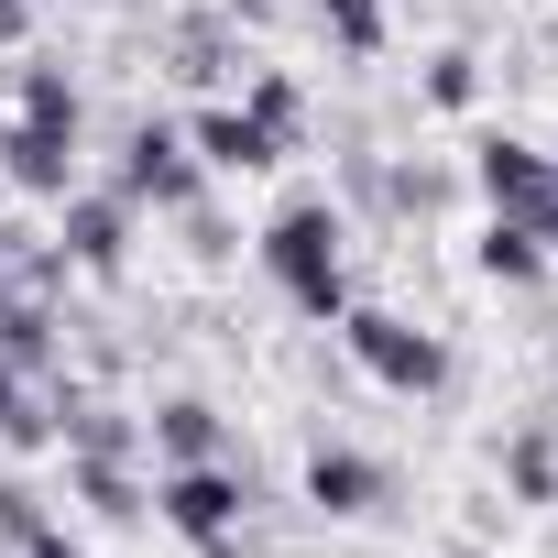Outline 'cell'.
<instances>
[{"instance_id": "5b68a950", "label": "cell", "mask_w": 558, "mask_h": 558, "mask_svg": "<svg viewBox=\"0 0 558 558\" xmlns=\"http://www.w3.org/2000/svg\"><path fill=\"white\" fill-rule=\"evenodd\" d=\"M0 165L34 197H77V121H12L0 132Z\"/></svg>"}, {"instance_id": "9a60e30c", "label": "cell", "mask_w": 558, "mask_h": 558, "mask_svg": "<svg viewBox=\"0 0 558 558\" xmlns=\"http://www.w3.org/2000/svg\"><path fill=\"white\" fill-rule=\"evenodd\" d=\"M427 99H449V110H460V99H471V56H438V66H427Z\"/></svg>"}, {"instance_id": "52a82bcc", "label": "cell", "mask_w": 558, "mask_h": 558, "mask_svg": "<svg viewBox=\"0 0 558 558\" xmlns=\"http://www.w3.org/2000/svg\"><path fill=\"white\" fill-rule=\"evenodd\" d=\"M482 197H493L504 219H547V208H558V165L525 154V143H482Z\"/></svg>"}, {"instance_id": "7c38bea8", "label": "cell", "mask_w": 558, "mask_h": 558, "mask_svg": "<svg viewBox=\"0 0 558 558\" xmlns=\"http://www.w3.org/2000/svg\"><path fill=\"white\" fill-rule=\"evenodd\" d=\"M536 263H547V252H536V219H493V230H482V274H493V286H525Z\"/></svg>"}, {"instance_id": "ac0fdd59", "label": "cell", "mask_w": 558, "mask_h": 558, "mask_svg": "<svg viewBox=\"0 0 558 558\" xmlns=\"http://www.w3.org/2000/svg\"><path fill=\"white\" fill-rule=\"evenodd\" d=\"M536 241H547V263H558V208H547V219H536Z\"/></svg>"}, {"instance_id": "5bb4252c", "label": "cell", "mask_w": 558, "mask_h": 558, "mask_svg": "<svg viewBox=\"0 0 558 558\" xmlns=\"http://www.w3.org/2000/svg\"><path fill=\"white\" fill-rule=\"evenodd\" d=\"M329 12H340V45H351V56L384 34V12H373V0H329Z\"/></svg>"}, {"instance_id": "2e32d148", "label": "cell", "mask_w": 558, "mask_h": 558, "mask_svg": "<svg viewBox=\"0 0 558 558\" xmlns=\"http://www.w3.org/2000/svg\"><path fill=\"white\" fill-rule=\"evenodd\" d=\"M23 558H77V547H66L56 525H34V536H23Z\"/></svg>"}, {"instance_id": "4fadbf2b", "label": "cell", "mask_w": 558, "mask_h": 558, "mask_svg": "<svg viewBox=\"0 0 558 558\" xmlns=\"http://www.w3.org/2000/svg\"><path fill=\"white\" fill-rule=\"evenodd\" d=\"M504 471H514V493H525V504H547V493H558V449H547L536 427H525V438L504 449Z\"/></svg>"}, {"instance_id": "ba28073f", "label": "cell", "mask_w": 558, "mask_h": 558, "mask_svg": "<svg viewBox=\"0 0 558 558\" xmlns=\"http://www.w3.org/2000/svg\"><path fill=\"white\" fill-rule=\"evenodd\" d=\"M307 504H329V514H384V504H395V471L362 460V449H318V460H307Z\"/></svg>"}, {"instance_id": "9c48e42d", "label": "cell", "mask_w": 558, "mask_h": 558, "mask_svg": "<svg viewBox=\"0 0 558 558\" xmlns=\"http://www.w3.org/2000/svg\"><path fill=\"white\" fill-rule=\"evenodd\" d=\"M143 449H154L165 471H186V460H219L230 438H219V405H197V395H175V405H154V427H143Z\"/></svg>"}, {"instance_id": "8fae6325", "label": "cell", "mask_w": 558, "mask_h": 558, "mask_svg": "<svg viewBox=\"0 0 558 558\" xmlns=\"http://www.w3.org/2000/svg\"><path fill=\"white\" fill-rule=\"evenodd\" d=\"M56 416H66V405H45V395L23 384V362H0V449H45Z\"/></svg>"}, {"instance_id": "3957f363", "label": "cell", "mask_w": 558, "mask_h": 558, "mask_svg": "<svg viewBox=\"0 0 558 558\" xmlns=\"http://www.w3.org/2000/svg\"><path fill=\"white\" fill-rule=\"evenodd\" d=\"M351 362H362L373 384H395V395H438V384H449V351H438L427 329L384 318V307H362V318H351Z\"/></svg>"}, {"instance_id": "d6986e66", "label": "cell", "mask_w": 558, "mask_h": 558, "mask_svg": "<svg viewBox=\"0 0 558 558\" xmlns=\"http://www.w3.org/2000/svg\"><path fill=\"white\" fill-rule=\"evenodd\" d=\"M0 307H12V241H0Z\"/></svg>"}, {"instance_id": "6da1fadb", "label": "cell", "mask_w": 558, "mask_h": 558, "mask_svg": "<svg viewBox=\"0 0 558 558\" xmlns=\"http://www.w3.org/2000/svg\"><path fill=\"white\" fill-rule=\"evenodd\" d=\"M263 274L286 286V307H307V318H340V307H351V263H340V208H329V197H296L286 219L263 230Z\"/></svg>"}, {"instance_id": "30bf717a", "label": "cell", "mask_w": 558, "mask_h": 558, "mask_svg": "<svg viewBox=\"0 0 558 558\" xmlns=\"http://www.w3.org/2000/svg\"><path fill=\"white\" fill-rule=\"evenodd\" d=\"M186 143H197V165H219V175L274 165V143H263V121H252V110H197V121H186Z\"/></svg>"}, {"instance_id": "7a4b0ae2", "label": "cell", "mask_w": 558, "mask_h": 558, "mask_svg": "<svg viewBox=\"0 0 558 558\" xmlns=\"http://www.w3.org/2000/svg\"><path fill=\"white\" fill-rule=\"evenodd\" d=\"M154 514H165L186 547H208V558H241V482H230L219 460H186V471H165V482H154Z\"/></svg>"}, {"instance_id": "e0dca14e", "label": "cell", "mask_w": 558, "mask_h": 558, "mask_svg": "<svg viewBox=\"0 0 558 558\" xmlns=\"http://www.w3.org/2000/svg\"><path fill=\"white\" fill-rule=\"evenodd\" d=\"M23 23H34V12H23V0H0V45H23Z\"/></svg>"}, {"instance_id": "8992f818", "label": "cell", "mask_w": 558, "mask_h": 558, "mask_svg": "<svg viewBox=\"0 0 558 558\" xmlns=\"http://www.w3.org/2000/svg\"><path fill=\"white\" fill-rule=\"evenodd\" d=\"M77 274H121V252H132V197L110 186V197H66V241H56Z\"/></svg>"}, {"instance_id": "277c9868", "label": "cell", "mask_w": 558, "mask_h": 558, "mask_svg": "<svg viewBox=\"0 0 558 558\" xmlns=\"http://www.w3.org/2000/svg\"><path fill=\"white\" fill-rule=\"evenodd\" d=\"M121 197H132V208H197V165H186V132L143 121V132H132V154H121Z\"/></svg>"}]
</instances>
